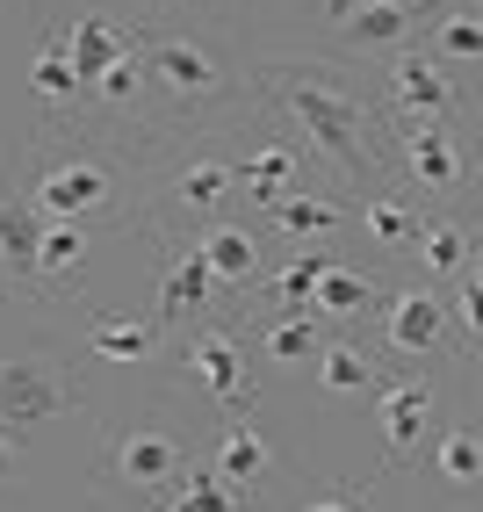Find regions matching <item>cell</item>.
I'll use <instances>...</instances> for the list:
<instances>
[{
  "instance_id": "7a4b0ae2",
  "label": "cell",
  "mask_w": 483,
  "mask_h": 512,
  "mask_svg": "<svg viewBox=\"0 0 483 512\" xmlns=\"http://www.w3.org/2000/svg\"><path fill=\"white\" fill-rule=\"evenodd\" d=\"M137 29V51H145V80L159 101V138L166 145H188V138H210V130L231 123L238 101H260L253 73H238V58L195 22L174 15H123Z\"/></svg>"
},
{
  "instance_id": "7402d4cb",
  "label": "cell",
  "mask_w": 483,
  "mask_h": 512,
  "mask_svg": "<svg viewBox=\"0 0 483 512\" xmlns=\"http://www.w3.org/2000/svg\"><path fill=\"white\" fill-rule=\"evenodd\" d=\"M181 246H195L202 260H210V275L217 282H238V289H246V282H260V238L246 231V224H210V231H195V238H181Z\"/></svg>"
},
{
  "instance_id": "f1b7e54d",
  "label": "cell",
  "mask_w": 483,
  "mask_h": 512,
  "mask_svg": "<svg viewBox=\"0 0 483 512\" xmlns=\"http://www.w3.org/2000/svg\"><path fill=\"white\" fill-rule=\"evenodd\" d=\"M318 383H325L332 397H354V390H375V383H383V368H375V354L361 347V339H325Z\"/></svg>"
},
{
  "instance_id": "ba28073f",
  "label": "cell",
  "mask_w": 483,
  "mask_h": 512,
  "mask_svg": "<svg viewBox=\"0 0 483 512\" xmlns=\"http://www.w3.org/2000/svg\"><path fill=\"white\" fill-rule=\"evenodd\" d=\"M267 116H274V109H267ZM296 152H310V145H303V138H289V123L274 116V130H260V138L238 152V195L260 202V210H282L289 195H303L310 181H303Z\"/></svg>"
},
{
  "instance_id": "83f0119b",
  "label": "cell",
  "mask_w": 483,
  "mask_h": 512,
  "mask_svg": "<svg viewBox=\"0 0 483 512\" xmlns=\"http://www.w3.org/2000/svg\"><path fill=\"white\" fill-rule=\"evenodd\" d=\"M433 476L447 491H476L483 484V426H447L433 440Z\"/></svg>"
},
{
  "instance_id": "6da1fadb",
  "label": "cell",
  "mask_w": 483,
  "mask_h": 512,
  "mask_svg": "<svg viewBox=\"0 0 483 512\" xmlns=\"http://www.w3.org/2000/svg\"><path fill=\"white\" fill-rule=\"evenodd\" d=\"M246 73H253L260 109L282 116L332 174L361 181V195H390L397 188V159H390V138H383L390 123L375 116V101L361 94V80L332 51H267V58L246 65Z\"/></svg>"
},
{
  "instance_id": "3957f363",
  "label": "cell",
  "mask_w": 483,
  "mask_h": 512,
  "mask_svg": "<svg viewBox=\"0 0 483 512\" xmlns=\"http://www.w3.org/2000/svg\"><path fill=\"white\" fill-rule=\"evenodd\" d=\"M137 166L101 138L87 145V130L44 123V138L29 145L22 195L37 202L51 224H87V217H137Z\"/></svg>"
},
{
  "instance_id": "d4e9b609",
  "label": "cell",
  "mask_w": 483,
  "mask_h": 512,
  "mask_svg": "<svg viewBox=\"0 0 483 512\" xmlns=\"http://www.w3.org/2000/svg\"><path fill=\"white\" fill-rule=\"evenodd\" d=\"M325 339H332L325 318H274V311H260V354H267V368H296V361L318 368Z\"/></svg>"
},
{
  "instance_id": "603a6c76",
  "label": "cell",
  "mask_w": 483,
  "mask_h": 512,
  "mask_svg": "<svg viewBox=\"0 0 483 512\" xmlns=\"http://www.w3.org/2000/svg\"><path fill=\"white\" fill-rule=\"evenodd\" d=\"M274 217V231L282 238H296V246H310V238H332V231H347L354 224V210L339 195H318V188H303V195H289L282 210H267Z\"/></svg>"
},
{
  "instance_id": "74e56055",
  "label": "cell",
  "mask_w": 483,
  "mask_h": 512,
  "mask_svg": "<svg viewBox=\"0 0 483 512\" xmlns=\"http://www.w3.org/2000/svg\"><path fill=\"white\" fill-rule=\"evenodd\" d=\"M0 275H8V267H0Z\"/></svg>"
},
{
  "instance_id": "9c48e42d",
  "label": "cell",
  "mask_w": 483,
  "mask_h": 512,
  "mask_svg": "<svg viewBox=\"0 0 483 512\" xmlns=\"http://www.w3.org/2000/svg\"><path fill=\"white\" fill-rule=\"evenodd\" d=\"M210 469H217L246 505H260L267 484H274V469H282V455H274V440L260 433V419H224L217 440H210Z\"/></svg>"
},
{
  "instance_id": "30bf717a",
  "label": "cell",
  "mask_w": 483,
  "mask_h": 512,
  "mask_svg": "<svg viewBox=\"0 0 483 512\" xmlns=\"http://www.w3.org/2000/svg\"><path fill=\"white\" fill-rule=\"evenodd\" d=\"M210 296H217L210 260H202L195 246H159V311H152V318H159L166 332L210 318Z\"/></svg>"
},
{
  "instance_id": "484cf974",
  "label": "cell",
  "mask_w": 483,
  "mask_h": 512,
  "mask_svg": "<svg viewBox=\"0 0 483 512\" xmlns=\"http://www.w3.org/2000/svg\"><path fill=\"white\" fill-rule=\"evenodd\" d=\"M383 303H390L383 282L354 275V267H332L325 289H318V318H325V325H354V318H368V311H383Z\"/></svg>"
},
{
  "instance_id": "4dcf8cb0",
  "label": "cell",
  "mask_w": 483,
  "mask_h": 512,
  "mask_svg": "<svg viewBox=\"0 0 483 512\" xmlns=\"http://www.w3.org/2000/svg\"><path fill=\"white\" fill-rule=\"evenodd\" d=\"M368 498H375V484H361V491H310L296 512H368Z\"/></svg>"
},
{
  "instance_id": "8fae6325",
  "label": "cell",
  "mask_w": 483,
  "mask_h": 512,
  "mask_svg": "<svg viewBox=\"0 0 483 512\" xmlns=\"http://www.w3.org/2000/svg\"><path fill=\"white\" fill-rule=\"evenodd\" d=\"M397 181L419 188V195L462 188V145H455V130H426V123L397 130Z\"/></svg>"
},
{
  "instance_id": "d6a6232c",
  "label": "cell",
  "mask_w": 483,
  "mask_h": 512,
  "mask_svg": "<svg viewBox=\"0 0 483 512\" xmlns=\"http://www.w3.org/2000/svg\"><path fill=\"white\" fill-rule=\"evenodd\" d=\"M455 318H462V332H476V339H483V282H476V275H469V282H462V296H455Z\"/></svg>"
},
{
  "instance_id": "d590c367",
  "label": "cell",
  "mask_w": 483,
  "mask_h": 512,
  "mask_svg": "<svg viewBox=\"0 0 483 512\" xmlns=\"http://www.w3.org/2000/svg\"><path fill=\"white\" fill-rule=\"evenodd\" d=\"M347 8H361V0H325V15L339 22V15H347Z\"/></svg>"
},
{
  "instance_id": "ac0fdd59",
  "label": "cell",
  "mask_w": 483,
  "mask_h": 512,
  "mask_svg": "<svg viewBox=\"0 0 483 512\" xmlns=\"http://www.w3.org/2000/svg\"><path fill=\"white\" fill-rule=\"evenodd\" d=\"M166 332L159 318H123V311H87V354L94 361H159L166 347Z\"/></svg>"
},
{
  "instance_id": "8992f818",
  "label": "cell",
  "mask_w": 483,
  "mask_h": 512,
  "mask_svg": "<svg viewBox=\"0 0 483 512\" xmlns=\"http://www.w3.org/2000/svg\"><path fill=\"white\" fill-rule=\"evenodd\" d=\"M87 397V368L65 361V354H15L0 361V433L8 440H29L44 419L73 412V404Z\"/></svg>"
},
{
  "instance_id": "5b68a950",
  "label": "cell",
  "mask_w": 483,
  "mask_h": 512,
  "mask_svg": "<svg viewBox=\"0 0 483 512\" xmlns=\"http://www.w3.org/2000/svg\"><path fill=\"white\" fill-rule=\"evenodd\" d=\"M166 361H174L188 383L210 390V404L224 419H253V404H260V361L246 347V332L224 325V318H195L181 325L174 339H166Z\"/></svg>"
},
{
  "instance_id": "8d00e7d4",
  "label": "cell",
  "mask_w": 483,
  "mask_h": 512,
  "mask_svg": "<svg viewBox=\"0 0 483 512\" xmlns=\"http://www.w3.org/2000/svg\"><path fill=\"white\" fill-rule=\"evenodd\" d=\"M469 275H476V282H483V246H476V267H469Z\"/></svg>"
},
{
  "instance_id": "1f68e13d",
  "label": "cell",
  "mask_w": 483,
  "mask_h": 512,
  "mask_svg": "<svg viewBox=\"0 0 483 512\" xmlns=\"http://www.w3.org/2000/svg\"><path fill=\"white\" fill-rule=\"evenodd\" d=\"M210 8H217V0H130V15H174V22H195Z\"/></svg>"
},
{
  "instance_id": "ffe728a7",
  "label": "cell",
  "mask_w": 483,
  "mask_h": 512,
  "mask_svg": "<svg viewBox=\"0 0 483 512\" xmlns=\"http://www.w3.org/2000/svg\"><path fill=\"white\" fill-rule=\"evenodd\" d=\"M476 246H483V238L462 217H419V238H411V253H419V267L433 282H469Z\"/></svg>"
},
{
  "instance_id": "9a60e30c",
  "label": "cell",
  "mask_w": 483,
  "mask_h": 512,
  "mask_svg": "<svg viewBox=\"0 0 483 512\" xmlns=\"http://www.w3.org/2000/svg\"><path fill=\"white\" fill-rule=\"evenodd\" d=\"M65 51H73L80 87L94 94V80H101V73H109V65L130 51V22H116L109 8H73V22H65Z\"/></svg>"
},
{
  "instance_id": "5bb4252c",
  "label": "cell",
  "mask_w": 483,
  "mask_h": 512,
  "mask_svg": "<svg viewBox=\"0 0 483 512\" xmlns=\"http://www.w3.org/2000/svg\"><path fill=\"white\" fill-rule=\"evenodd\" d=\"M383 339H390L397 354H411V361L440 354V347H447V296H433V289H397V296L383 303Z\"/></svg>"
},
{
  "instance_id": "e0dca14e",
  "label": "cell",
  "mask_w": 483,
  "mask_h": 512,
  "mask_svg": "<svg viewBox=\"0 0 483 512\" xmlns=\"http://www.w3.org/2000/svg\"><path fill=\"white\" fill-rule=\"evenodd\" d=\"M332 253L325 246H310V253H296L289 267H282V275H267L260 282V311H274V318H318V289H325V275H332Z\"/></svg>"
},
{
  "instance_id": "d6986e66",
  "label": "cell",
  "mask_w": 483,
  "mask_h": 512,
  "mask_svg": "<svg viewBox=\"0 0 483 512\" xmlns=\"http://www.w3.org/2000/svg\"><path fill=\"white\" fill-rule=\"evenodd\" d=\"M29 87H37V101L51 109V123H65V116H80V109H87V87H80V73H73L65 29H44L37 58H29Z\"/></svg>"
},
{
  "instance_id": "e575fe53",
  "label": "cell",
  "mask_w": 483,
  "mask_h": 512,
  "mask_svg": "<svg viewBox=\"0 0 483 512\" xmlns=\"http://www.w3.org/2000/svg\"><path fill=\"white\" fill-rule=\"evenodd\" d=\"M411 8H419V15H440V8H455V0H411Z\"/></svg>"
},
{
  "instance_id": "836d02e7",
  "label": "cell",
  "mask_w": 483,
  "mask_h": 512,
  "mask_svg": "<svg viewBox=\"0 0 483 512\" xmlns=\"http://www.w3.org/2000/svg\"><path fill=\"white\" fill-rule=\"evenodd\" d=\"M15 448H22V440H8V433H0V476H8V462H15Z\"/></svg>"
},
{
  "instance_id": "277c9868",
  "label": "cell",
  "mask_w": 483,
  "mask_h": 512,
  "mask_svg": "<svg viewBox=\"0 0 483 512\" xmlns=\"http://www.w3.org/2000/svg\"><path fill=\"white\" fill-rule=\"evenodd\" d=\"M188 469H195V455L166 419H123L101 433V491H123L145 512H166V498L181 491Z\"/></svg>"
},
{
  "instance_id": "4fadbf2b",
  "label": "cell",
  "mask_w": 483,
  "mask_h": 512,
  "mask_svg": "<svg viewBox=\"0 0 483 512\" xmlns=\"http://www.w3.org/2000/svg\"><path fill=\"white\" fill-rule=\"evenodd\" d=\"M411 29H419V8L411 0H361V8H347L332 22V51H404L411 44Z\"/></svg>"
},
{
  "instance_id": "4316f807",
  "label": "cell",
  "mask_w": 483,
  "mask_h": 512,
  "mask_svg": "<svg viewBox=\"0 0 483 512\" xmlns=\"http://www.w3.org/2000/svg\"><path fill=\"white\" fill-rule=\"evenodd\" d=\"M354 217H361V231H368L383 253H411V238H419V217H426V210H411V195L390 188V195H361Z\"/></svg>"
},
{
  "instance_id": "f546056e",
  "label": "cell",
  "mask_w": 483,
  "mask_h": 512,
  "mask_svg": "<svg viewBox=\"0 0 483 512\" xmlns=\"http://www.w3.org/2000/svg\"><path fill=\"white\" fill-rule=\"evenodd\" d=\"M166 512H260V505H246V498H238L210 462H195V469L181 476V491L166 498Z\"/></svg>"
},
{
  "instance_id": "52a82bcc",
  "label": "cell",
  "mask_w": 483,
  "mask_h": 512,
  "mask_svg": "<svg viewBox=\"0 0 483 512\" xmlns=\"http://www.w3.org/2000/svg\"><path fill=\"white\" fill-rule=\"evenodd\" d=\"M383 94H390V109H397V123H390V130H411V123L447 130V123L469 109V94H462V80H455V65H440L426 44H404V51L390 58Z\"/></svg>"
},
{
  "instance_id": "cb8c5ba5",
  "label": "cell",
  "mask_w": 483,
  "mask_h": 512,
  "mask_svg": "<svg viewBox=\"0 0 483 512\" xmlns=\"http://www.w3.org/2000/svg\"><path fill=\"white\" fill-rule=\"evenodd\" d=\"M87 267H94V238H87V224H44L37 289H73Z\"/></svg>"
},
{
  "instance_id": "7c38bea8",
  "label": "cell",
  "mask_w": 483,
  "mask_h": 512,
  "mask_svg": "<svg viewBox=\"0 0 483 512\" xmlns=\"http://www.w3.org/2000/svg\"><path fill=\"white\" fill-rule=\"evenodd\" d=\"M375 426H383L390 462H404L433 433V375H397V383L375 390Z\"/></svg>"
},
{
  "instance_id": "2e32d148",
  "label": "cell",
  "mask_w": 483,
  "mask_h": 512,
  "mask_svg": "<svg viewBox=\"0 0 483 512\" xmlns=\"http://www.w3.org/2000/svg\"><path fill=\"white\" fill-rule=\"evenodd\" d=\"M44 224H51V217H44L22 188H0V267H8V282H22V289H37Z\"/></svg>"
},
{
  "instance_id": "44dd1931",
  "label": "cell",
  "mask_w": 483,
  "mask_h": 512,
  "mask_svg": "<svg viewBox=\"0 0 483 512\" xmlns=\"http://www.w3.org/2000/svg\"><path fill=\"white\" fill-rule=\"evenodd\" d=\"M426 51L440 65H455V73H483V8L455 0V8L426 15Z\"/></svg>"
}]
</instances>
